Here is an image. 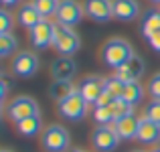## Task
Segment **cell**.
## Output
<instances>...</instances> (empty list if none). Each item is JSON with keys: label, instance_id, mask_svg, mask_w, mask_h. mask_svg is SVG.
Segmentation results:
<instances>
[{"label": "cell", "instance_id": "obj_1", "mask_svg": "<svg viewBox=\"0 0 160 152\" xmlns=\"http://www.w3.org/2000/svg\"><path fill=\"white\" fill-rule=\"evenodd\" d=\"M132 55H134L132 45H130L128 41H124V39H109L102 47L103 63H106L108 67H113V69H118L122 63H126Z\"/></svg>", "mask_w": 160, "mask_h": 152}, {"label": "cell", "instance_id": "obj_2", "mask_svg": "<svg viewBox=\"0 0 160 152\" xmlns=\"http://www.w3.org/2000/svg\"><path fill=\"white\" fill-rule=\"evenodd\" d=\"M87 105L89 104H87L85 98L81 95V91L75 89L71 95H67L63 101H59L57 109H59V116L61 118H65V120H69V122H79V120L85 118Z\"/></svg>", "mask_w": 160, "mask_h": 152}, {"label": "cell", "instance_id": "obj_3", "mask_svg": "<svg viewBox=\"0 0 160 152\" xmlns=\"http://www.w3.org/2000/svg\"><path fill=\"white\" fill-rule=\"evenodd\" d=\"M53 47L63 57H71L79 51V37L71 27L55 23V35H53Z\"/></svg>", "mask_w": 160, "mask_h": 152}, {"label": "cell", "instance_id": "obj_4", "mask_svg": "<svg viewBox=\"0 0 160 152\" xmlns=\"http://www.w3.org/2000/svg\"><path fill=\"white\" fill-rule=\"evenodd\" d=\"M41 144L47 152H65L69 146V132L59 124L47 126L41 132Z\"/></svg>", "mask_w": 160, "mask_h": 152}, {"label": "cell", "instance_id": "obj_5", "mask_svg": "<svg viewBox=\"0 0 160 152\" xmlns=\"http://www.w3.org/2000/svg\"><path fill=\"white\" fill-rule=\"evenodd\" d=\"M6 116L16 124V122L24 120V118L39 116V105H37V101L32 98H28V95H20V98H14L10 104L6 105Z\"/></svg>", "mask_w": 160, "mask_h": 152}, {"label": "cell", "instance_id": "obj_6", "mask_svg": "<svg viewBox=\"0 0 160 152\" xmlns=\"http://www.w3.org/2000/svg\"><path fill=\"white\" fill-rule=\"evenodd\" d=\"M91 144L99 152H112L120 144V136L113 126H98L91 134Z\"/></svg>", "mask_w": 160, "mask_h": 152}, {"label": "cell", "instance_id": "obj_7", "mask_svg": "<svg viewBox=\"0 0 160 152\" xmlns=\"http://www.w3.org/2000/svg\"><path fill=\"white\" fill-rule=\"evenodd\" d=\"M83 12L85 10L81 8V4L77 0H59L55 16H57V23L63 24V27H75V24H79Z\"/></svg>", "mask_w": 160, "mask_h": 152}, {"label": "cell", "instance_id": "obj_8", "mask_svg": "<svg viewBox=\"0 0 160 152\" xmlns=\"http://www.w3.org/2000/svg\"><path fill=\"white\" fill-rule=\"evenodd\" d=\"M53 35H55V23H49L47 18H43L39 24H35L32 28H28V37L35 49L43 51L49 45H53Z\"/></svg>", "mask_w": 160, "mask_h": 152}, {"label": "cell", "instance_id": "obj_9", "mask_svg": "<svg viewBox=\"0 0 160 152\" xmlns=\"http://www.w3.org/2000/svg\"><path fill=\"white\" fill-rule=\"evenodd\" d=\"M39 69V57L31 51H20L12 59V73L16 77H31Z\"/></svg>", "mask_w": 160, "mask_h": 152}, {"label": "cell", "instance_id": "obj_10", "mask_svg": "<svg viewBox=\"0 0 160 152\" xmlns=\"http://www.w3.org/2000/svg\"><path fill=\"white\" fill-rule=\"evenodd\" d=\"M83 10L95 23H108L109 18H113L112 0H85Z\"/></svg>", "mask_w": 160, "mask_h": 152}, {"label": "cell", "instance_id": "obj_11", "mask_svg": "<svg viewBox=\"0 0 160 152\" xmlns=\"http://www.w3.org/2000/svg\"><path fill=\"white\" fill-rule=\"evenodd\" d=\"M144 73V61H142L138 55H132L126 63H122L116 69V75L124 81H138Z\"/></svg>", "mask_w": 160, "mask_h": 152}, {"label": "cell", "instance_id": "obj_12", "mask_svg": "<svg viewBox=\"0 0 160 152\" xmlns=\"http://www.w3.org/2000/svg\"><path fill=\"white\" fill-rule=\"evenodd\" d=\"M112 8H113V18L122 20V23H130V20L138 18V14H140L138 0H112Z\"/></svg>", "mask_w": 160, "mask_h": 152}, {"label": "cell", "instance_id": "obj_13", "mask_svg": "<svg viewBox=\"0 0 160 152\" xmlns=\"http://www.w3.org/2000/svg\"><path fill=\"white\" fill-rule=\"evenodd\" d=\"M113 128H116L118 136L124 138V140H132V138L138 136V128H140V118L136 116V114H128V116L120 118V120L113 122Z\"/></svg>", "mask_w": 160, "mask_h": 152}, {"label": "cell", "instance_id": "obj_14", "mask_svg": "<svg viewBox=\"0 0 160 152\" xmlns=\"http://www.w3.org/2000/svg\"><path fill=\"white\" fill-rule=\"evenodd\" d=\"M138 140L142 144H156L160 142V124L148 120V118H140V128H138Z\"/></svg>", "mask_w": 160, "mask_h": 152}, {"label": "cell", "instance_id": "obj_15", "mask_svg": "<svg viewBox=\"0 0 160 152\" xmlns=\"http://www.w3.org/2000/svg\"><path fill=\"white\" fill-rule=\"evenodd\" d=\"M79 91L85 98L87 104H95V99L99 98V94L103 91V77H98V75H91V77L83 79L81 85H79Z\"/></svg>", "mask_w": 160, "mask_h": 152}, {"label": "cell", "instance_id": "obj_16", "mask_svg": "<svg viewBox=\"0 0 160 152\" xmlns=\"http://www.w3.org/2000/svg\"><path fill=\"white\" fill-rule=\"evenodd\" d=\"M51 73L55 79H71L77 73V65L71 57H59L51 65Z\"/></svg>", "mask_w": 160, "mask_h": 152}, {"label": "cell", "instance_id": "obj_17", "mask_svg": "<svg viewBox=\"0 0 160 152\" xmlns=\"http://www.w3.org/2000/svg\"><path fill=\"white\" fill-rule=\"evenodd\" d=\"M43 18H45V16L37 10V6L32 2H27V4H22V6L18 8V23L22 24L24 28H32L35 24H39Z\"/></svg>", "mask_w": 160, "mask_h": 152}, {"label": "cell", "instance_id": "obj_18", "mask_svg": "<svg viewBox=\"0 0 160 152\" xmlns=\"http://www.w3.org/2000/svg\"><path fill=\"white\" fill-rule=\"evenodd\" d=\"M140 31L142 35L148 39L150 35H154V33L160 31V10H148L144 12V16H142L140 20Z\"/></svg>", "mask_w": 160, "mask_h": 152}, {"label": "cell", "instance_id": "obj_19", "mask_svg": "<svg viewBox=\"0 0 160 152\" xmlns=\"http://www.w3.org/2000/svg\"><path fill=\"white\" fill-rule=\"evenodd\" d=\"M75 91L73 83H71V79H55V81L51 83V87H49V95L57 101H63L67 98V95H71Z\"/></svg>", "mask_w": 160, "mask_h": 152}, {"label": "cell", "instance_id": "obj_20", "mask_svg": "<svg viewBox=\"0 0 160 152\" xmlns=\"http://www.w3.org/2000/svg\"><path fill=\"white\" fill-rule=\"evenodd\" d=\"M16 130H18L22 136H37L39 132H43L41 116H31V118H24V120L16 122Z\"/></svg>", "mask_w": 160, "mask_h": 152}, {"label": "cell", "instance_id": "obj_21", "mask_svg": "<svg viewBox=\"0 0 160 152\" xmlns=\"http://www.w3.org/2000/svg\"><path fill=\"white\" fill-rule=\"evenodd\" d=\"M122 98L128 101L130 105L140 104L142 98H144V87H142V83H140V81H126V85H124V94H122Z\"/></svg>", "mask_w": 160, "mask_h": 152}, {"label": "cell", "instance_id": "obj_22", "mask_svg": "<svg viewBox=\"0 0 160 152\" xmlns=\"http://www.w3.org/2000/svg\"><path fill=\"white\" fill-rule=\"evenodd\" d=\"M124 85H126V81H124V79H120L118 75L103 77V89H106L113 99H116V98H122V94H124Z\"/></svg>", "mask_w": 160, "mask_h": 152}, {"label": "cell", "instance_id": "obj_23", "mask_svg": "<svg viewBox=\"0 0 160 152\" xmlns=\"http://www.w3.org/2000/svg\"><path fill=\"white\" fill-rule=\"evenodd\" d=\"M18 43H16V37L12 33H0V59L2 57H10L16 51Z\"/></svg>", "mask_w": 160, "mask_h": 152}, {"label": "cell", "instance_id": "obj_24", "mask_svg": "<svg viewBox=\"0 0 160 152\" xmlns=\"http://www.w3.org/2000/svg\"><path fill=\"white\" fill-rule=\"evenodd\" d=\"M109 108H112V112H113V120H120V118H124V116H128V114L134 112V105H130L124 98H116L109 104Z\"/></svg>", "mask_w": 160, "mask_h": 152}, {"label": "cell", "instance_id": "obj_25", "mask_svg": "<svg viewBox=\"0 0 160 152\" xmlns=\"http://www.w3.org/2000/svg\"><path fill=\"white\" fill-rule=\"evenodd\" d=\"M93 120H95V124L98 126H109V124H113V112H112V108H95L93 109Z\"/></svg>", "mask_w": 160, "mask_h": 152}, {"label": "cell", "instance_id": "obj_26", "mask_svg": "<svg viewBox=\"0 0 160 152\" xmlns=\"http://www.w3.org/2000/svg\"><path fill=\"white\" fill-rule=\"evenodd\" d=\"M32 4L37 6V10H39L43 16H51V14L57 12L59 0H32Z\"/></svg>", "mask_w": 160, "mask_h": 152}, {"label": "cell", "instance_id": "obj_27", "mask_svg": "<svg viewBox=\"0 0 160 152\" xmlns=\"http://www.w3.org/2000/svg\"><path fill=\"white\" fill-rule=\"evenodd\" d=\"M144 116L148 118V120H152V122H156V124H160V99H152L148 105H146Z\"/></svg>", "mask_w": 160, "mask_h": 152}, {"label": "cell", "instance_id": "obj_28", "mask_svg": "<svg viewBox=\"0 0 160 152\" xmlns=\"http://www.w3.org/2000/svg\"><path fill=\"white\" fill-rule=\"evenodd\" d=\"M12 24H14V18L8 10L0 8V33H10Z\"/></svg>", "mask_w": 160, "mask_h": 152}, {"label": "cell", "instance_id": "obj_29", "mask_svg": "<svg viewBox=\"0 0 160 152\" xmlns=\"http://www.w3.org/2000/svg\"><path fill=\"white\" fill-rule=\"evenodd\" d=\"M148 91L152 95V99H160V73H156L148 83Z\"/></svg>", "mask_w": 160, "mask_h": 152}, {"label": "cell", "instance_id": "obj_30", "mask_svg": "<svg viewBox=\"0 0 160 152\" xmlns=\"http://www.w3.org/2000/svg\"><path fill=\"white\" fill-rule=\"evenodd\" d=\"M112 101H113V98L108 94L106 89H103L102 94H99V98L95 99V104H93V105H95V108H109V104H112Z\"/></svg>", "mask_w": 160, "mask_h": 152}, {"label": "cell", "instance_id": "obj_31", "mask_svg": "<svg viewBox=\"0 0 160 152\" xmlns=\"http://www.w3.org/2000/svg\"><path fill=\"white\" fill-rule=\"evenodd\" d=\"M148 43H150V47L156 51V53H160V31L148 37Z\"/></svg>", "mask_w": 160, "mask_h": 152}, {"label": "cell", "instance_id": "obj_32", "mask_svg": "<svg viewBox=\"0 0 160 152\" xmlns=\"http://www.w3.org/2000/svg\"><path fill=\"white\" fill-rule=\"evenodd\" d=\"M8 87H10V83H8L6 79H4V75H0V101L4 99V95H6Z\"/></svg>", "mask_w": 160, "mask_h": 152}, {"label": "cell", "instance_id": "obj_33", "mask_svg": "<svg viewBox=\"0 0 160 152\" xmlns=\"http://www.w3.org/2000/svg\"><path fill=\"white\" fill-rule=\"evenodd\" d=\"M18 2H20V0H0V4H2V6H16Z\"/></svg>", "mask_w": 160, "mask_h": 152}, {"label": "cell", "instance_id": "obj_34", "mask_svg": "<svg viewBox=\"0 0 160 152\" xmlns=\"http://www.w3.org/2000/svg\"><path fill=\"white\" fill-rule=\"evenodd\" d=\"M67 152H83V150H77V148H73V150H67Z\"/></svg>", "mask_w": 160, "mask_h": 152}, {"label": "cell", "instance_id": "obj_35", "mask_svg": "<svg viewBox=\"0 0 160 152\" xmlns=\"http://www.w3.org/2000/svg\"><path fill=\"white\" fill-rule=\"evenodd\" d=\"M0 152H12V150H6V148H0Z\"/></svg>", "mask_w": 160, "mask_h": 152}, {"label": "cell", "instance_id": "obj_36", "mask_svg": "<svg viewBox=\"0 0 160 152\" xmlns=\"http://www.w3.org/2000/svg\"><path fill=\"white\" fill-rule=\"evenodd\" d=\"M0 116H2V101H0Z\"/></svg>", "mask_w": 160, "mask_h": 152}, {"label": "cell", "instance_id": "obj_37", "mask_svg": "<svg viewBox=\"0 0 160 152\" xmlns=\"http://www.w3.org/2000/svg\"><path fill=\"white\" fill-rule=\"evenodd\" d=\"M152 152H160V146H158V148H154V150H152Z\"/></svg>", "mask_w": 160, "mask_h": 152}, {"label": "cell", "instance_id": "obj_38", "mask_svg": "<svg viewBox=\"0 0 160 152\" xmlns=\"http://www.w3.org/2000/svg\"><path fill=\"white\" fill-rule=\"evenodd\" d=\"M152 2H154V4H160V0H152Z\"/></svg>", "mask_w": 160, "mask_h": 152}, {"label": "cell", "instance_id": "obj_39", "mask_svg": "<svg viewBox=\"0 0 160 152\" xmlns=\"http://www.w3.org/2000/svg\"><path fill=\"white\" fill-rule=\"evenodd\" d=\"M132 152H142V150H132Z\"/></svg>", "mask_w": 160, "mask_h": 152}]
</instances>
